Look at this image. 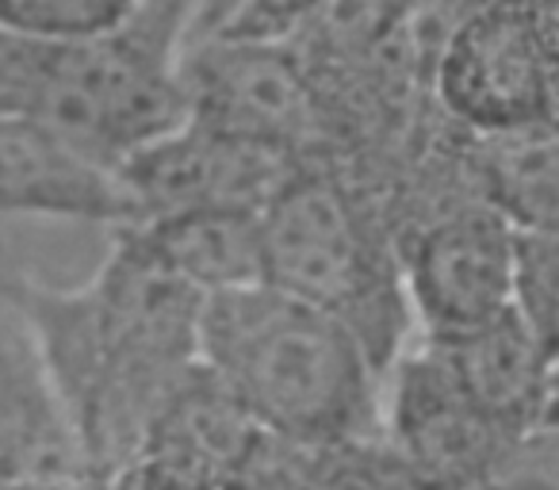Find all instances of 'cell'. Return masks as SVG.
Instances as JSON below:
<instances>
[{"instance_id":"obj_11","label":"cell","mask_w":559,"mask_h":490,"mask_svg":"<svg viewBox=\"0 0 559 490\" xmlns=\"http://www.w3.org/2000/svg\"><path fill=\"white\" fill-rule=\"evenodd\" d=\"M433 349L452 364L467 395L513 441H525V433H533L536 421L548 410L559 360L544 345V337L536 334L521 307L472 330V334L456 337V342L433 345Z\"/></svg>"},{"instance_id":"obj_19","label":"cell","mask_w":559,"mask_h":490,"mask_svg":"<svg viewBox=\"0 0 559 490\" xmlns=\"http://www.w3.org/2000/svg\"><path fill=\"white\" fill-rule=\"evenodd\" d=\"M322 0H253L218 35H253V39H288L296 24Z\"/></svg>"},{"instance_id":"obj_4","label":"cell","mask_w":559,"mask_h":490,"mask_svg":"<svg viewBox=\"0 0 559 490\" xmlns=\"http://www.w3.org/2000/svg\"><path fill=\"white\" fill-rule=\"evenodd\" d=\"M264 284L342 319L380 372L411 326L403 265L349 184L304 165L261 211Z\"/></svg>"},{"instance_id":"obj_16","label":"cell","mask_w":559,"mask_h":490,"mask_svg":"<svg viewBox=\"0 0 559 490\" xmlns=\"http://www.w3.org/2000/svg\"><path fill=\"white\" fill-rule=\"evenodd\" d=\"M100 490H230V482L188 452L146 441L100 475Z\"/></svg>"},{"instance_id":"obj_9","label":"cell","mask_w":559,"mask_h":490,"mask_svg":"<svg viewBox=\"0 0 559 490\" xmlns=\"http://www.w3.org/2000/svg\"><path fill=\"white\" fill-rule=\"evenodd\" d=\"M388 433L406 490H475L518 444L433 345L395 360Z\"/></svg>"},{"instance_id":"obj_17","label":"cell","mask_w":559,"mask_h":490,"mask_svg":"<svg viewBox=\"0 0 559 490\" xmlns=\"http://www.w3.org/2000/svg\"><path fill=\"white\" fill-rule=\"evenodd\" d=\"M518 307L559 360V234H518Z\"/></svg>"},{"instance_id":"obj_23","label":"cell","mask_w":559,"mask_h":490,"mask_svg":"<svg viewBox=\"0 0 559 490\" xmlns=\"http://www.w3.org/2000/svg\"><path fill=\"white\" fill-rule=\"evenodd\" d=\"M0 490H9V479H0Z\"/></svg>"},{"instance_id":"obj_18","label":"cell","mask_w":559,"mask_h":490,"mask_svg":"<svg viewBox=\"0 0 559 490\" xmlns=\"http://www.w3.org/2000/svg\"><path fill=\"white\" fill-rule=\"evenodd\" d=\"M475 490H559V437L518 441Z\"/></svg>"},{"instance_id":"obj_12","label":"cell","mask_w":559,"mask_h":490,"mask_svg":"<svg viewBox=\"0 0 559 490\" xmlns=\"http://www.w3.org/2000/svg\"><path fill=\"white\" fill-rule=\"evenodd\" d=\"M88 475L62 418L27 319L0 326V479Z\"/></svg>"},{"instance_id":"obj_8","label":"cell","mask_w":559,"mask_h":490,"mask_svg":"<svg viewBox=\"0 0 559 490\" xmlns=\"http://www.w3.org/2000/svg\"><path fill=\"white\" fill-rule=\"evenodd\" d=\"M304 165L311 162L185 119L123 157L116 177L139 226L185 211H264Z\"/></svg>"},{"instance_id":"obj_20","label":"cell","mask_w":559,"mask_h":490,"mask_svg":"<svg viewBox=\"0 0 559 490\" xmlns=\"http://www.w3.org/2000/svg\"><path fill=\"white\" fill-rule=\"evenodd\" d=\"M27 268L16 261V253L4 246L0 238V326H12V322L24 319V296H27Z\"/></svg>"},{"instance_id":"obj_7","label":"cell","mask_w":559,"mask_h":490,"mask_svg":"<svg viewBox=\"0 0 559 490\" xmlns=\"http://www.w3.org/2000/svg\"><path fill=\"white\" fill-rule=\"evenodd\" d=\"M429 81L444 116L472 139L544 123L548 50L540 0H495L437 47Z\"/></svg>"},{"instance_id":"obj_10","label":"cell","mask_w":559,"mask_h":490,"mask_svg":"<svg viewBox=\"0 0 559 490\" xmlns=\"http://www.w3.org/2000/svg\"><path fill=\"white\" fill-rule=\"evenodd\" d=\"M9 218H70L119 230L134 223V211L116 169L47 127L0 111V223Z\"/></svg>"},{"instance_id":"obj_5","label":"cell","mask_w":559,"mask_h":490,"mask_svg":"<svg viewBox=\"0 0 559 490\" xmlns=\"http://www.w3.org/2000/svg\"><path fill=\"white\" fill-rule=\"evenodd\" d=\"M188 119L311 162L326 142V100L284 39L207 35L180 58Z\"/></svg>"},{"instance_id":"obj_13","label":"cell","mask_w":559,"mask_h":490,"mask_svg":"<svg viewBox=\"0 0 559 490\" xmlns=\"http://www.w3.org/2000/svg\"><path fill=\"white\" fill-rule=\"evenodd\" d=\"M157 261L203 299L264 284L261 211H185L131 226Z\"/></svg>"},{"instance_id":"obj_21","label":"cell","mask_w":559,"mask_h":490,"mask_svg":"<svg viewBox=\"0 0 559 490\" xmlns=\"http://www.w3.org/2000/svg\"><path fill=\"white\" fill-rule=\"evenodd\" d=\"M540 32L548 50V111L544 123L559 131V0H540Z\"/></svg>"},{"instance_id":"obj_3","label":"cell","mask_w":559,"mask_h":490,"mask_svg":"<svg viewBox=\"0 0 559 490\" xmlns=\"http://www.w3.org/2000/svg\"><path fill=\"white\" fill-rule=\"evenodd\" d=\"M192 0H142L104 39H39L0 27V111L47 127L116 169L188 119L180 58Z\"/></svg>"},{"instance_id":"obj_22","label":"cell","mask_w":559,"mask_h":490,"mask_svg":"<svg viewBox=\"0 0 559 490\" xmlns=\"http://www.w3.org/2000/svg\"><path fill=\"white\" fill-rule=\"evenodd\" d=\"M246 4H253V0H192V35H188V43L218 35Z\"/></svg>"},{"instance_id":"obj_1","label":"cell","mask_w":559,"mask_h":490,"mask_svg":"<svg viewBox=\"0 0 559 490\" xmlns=\"http://www.w3.org/2000/svg\"><path fill=\"white\" fill-rule=\"evenodd\" d=\"M24 319L93 479L131 456L200 364L203 296L119 226L81 288L27 284Z\"/></svg>"},{"instance_id":"obj_15","label":"cell","mask_w":559,"mask_h":490,"mask_svg":"<svg viewBox=\"0 0 559 490\" xmlns=\"http://www.w3.org/2000/svg\"><path fill=\"white\" fill-rule=\"evenodd\" d=\"M139 9L142 0H0V27L39 39H104Z\"/></svg>"},{"instance_id":"obj_14","label":"cell","mask_w":559,"mask_h":490,"mask_svg":"<svg viewBox=\"0 0 559 490\" xmlns=\"http://www.w3.org/2000/svg\"><path fill=\"white\" fill-rule=\"evenodd\" d=\"M472 177L518 234H559V131L548 123L475 139Z\"/></svg>"},{"instance_id":"obj_6","label":"cell","mask_w":559,"mask_h":490,"mask_svg":"<svg viewBox=\"0 0 559 490\" xmlns=\"http://www.w3.org/2000/svg\"><path fill=\"white\" fill-rule=\"evenodd\" d=\"M399 265L426 345H449L518 307V230L479 195L414 226Z\"/></svg>"},{"instance_id":"obj_2","label":"cell","mask_w":559,"mask_h":490,"mask_svg":"<svg viewBox=\"0 0 559 490\" xmlns=\"http://www.w3.org/2000/svg\"><path fill=\"white\" fill-rule=\"evenodd\" d=\"M200 364L264 437L345 444L380 414V368L322 307L272 284L203 299Z\"/></svg>"}]
</instances>
